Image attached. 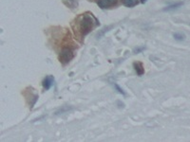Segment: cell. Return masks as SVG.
Segmentation results:
<instances>
[{"mask_svg": "<svg viewBox=\"0 0 190 142\" xmlns=\"http://www.w3.org/2000/svg\"><path fill=\"white\" fill-rule=\"evenodd\" d=\"M77 31L80 33L81 36L87 35L95 27H96L99 22L91 13H85L82 14L77 19Z\"/></svg>", "mask_w": 190, "mask_h": 142, "instance_id": "1", "label": "cell"}, {"mask_svg": "<svg viewBox=\"0 0 190 142\" xmlns=\"http://www.w3.org/2000/svg\"><path fill=\"white\" fill-rule=\"evenodd\" d=\"M134 68H135V71L137 73V75L139 76H142V74L145 73V68H144V66L141 63H134Z\"/></svg>", "mask_w": 190, "mask_h": 142, "instance_id": "5", "label": "cell"}, {"mask_svg": "<svg viewBox=\"0 0 190 142\" xmlns=\"http://www.w3.org/2000/svg\"><path fill=\"white\" fill-rule=\"evenodd\" d=\"M114 86H115V88H116V90L120 93V94H122V95H126V93L124 92V90L123 89H121L120 88V86L118 85V84H114Z\"/></svg>", "mask_w": 190, "mask_h": 142, "instance_id": "9", "label": "cell"}, {"mask_svg": "<svg viewBox=\"0 0 190 142\" xmlns=\"http://www.w3.org/2000/svg\"><path fill=\"white\" fill-rule=\"evenodd\" d=\"M123 4L126 7H135L138 4V0H123Z\"/></svg>", "mask_w": 190, "mask_h": 142, "instance_id": "7", "label": "cell"}, {"mask_svg": "<svg viewBox=\"0 0 190 142\" xmlns=\"http://www.w3.org/2000/svg\"><path fill=\"white\" fill-rule=\"evenodd\" d=\"M73 58V52L70 49H64L59 55V60L62 64H68Z\"/></svg>", "mask_w": 190, "mask_h": 142, "instance_id": "2", "label": "cell"}, {"mask_svg": "<svg viewBox=\"0 0 190 142\" xmlns=\"http://www.w3.org/2000/svg\"><path fill=\"white\" fill-rule=\"evenodd\" d=\"M147 1H148V0H141V2H142V3H146Z\"/></svg>", "mask_w": 190, "mask_h": 142, "instance_id": "10", "label": "cell"}, {"mask_svg": "<svg viewBox=\"0 0 190 142\" xmlns=\"http://www.w3.org/2000/svg\"><path fill=\"white\" fill-rule=\"evenodd\" d=\"M174 38L176 40H178V41H182V40H184L185 36L183 34H182V33H175L174 34Z\"/></svg>", "mask_w": 190, "mask_h": 142, "instance_id": "8", "label": "cell"}, {"mask_svg": "<svg viewBox=\"0 0 190 142\" xmlns=\"http://www.w3.org/2000/svg\"><path fill=\"white\" fill-rule=\"evenodd\" d=\"M53 82H54V78H53V76H51V75L46 76V78L43 80V82H42L43 88H44L45 90L51 89L52 86L53 85Z\"/></svg>", "mask_w": 190, "mask_h": 142, "instance_id": "3", "label": "cell"}, {"mask_svg": "<svg viewBox=\"0 0 190 142\" xmlns=\"http://www.w3.org/2000/svg\"><path fill=\"white\" fill-rule=\"evenodd\" d=\"M183 5V2H178V3H175V4H172V5H169L167 7H165L164 9L165 12H170V11H174V10H177L179 9L180 7H182Z\"/></svg>", "mask_w": 190, "mask_h": 142, "instance_id": "6", "label": "cell"}, {"mask_svg": "<svg viewBox=\"0 0 190 142\" xmlns=\"http://www.w3.org/2000/svg\"><path fill=\"white\" fill-rule=\"evenodd\" d=\"M115 2H116V0H99L98 5L102 9H107V8L110 7L111 5H113Z\"/></svg>", "mask_w": 190, "mask_h": 142, "instance_id": "4", "label": "cell"}]
</instances>
